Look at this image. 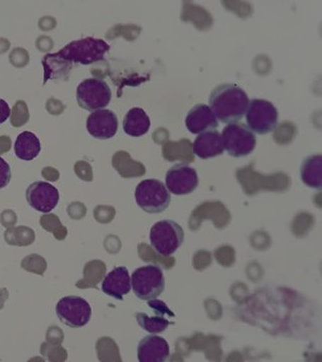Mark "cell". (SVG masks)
<instances>
[{"instance_id": "obj_11", "label": "cell", "mask_w": 322, "mask_h": 362, "mask_svg": "<svg viewBox=\"0 0 322 362\" xmlns=\"http://www.w3.org/2000/svg\"><path fill=\"white\" fill-rule=\"evenodd\" d=\"M25 197L30 207L42 214L51 213L59 201V190L45 181L32 183L26 189Z\"/></svg>"}, {"instance_id": "obj_27", "label": "cell", "mask_w": 322, "mask_h": 362, "mask_svg": "<svg viewBox=\"0 0 322 362\" xmlns=\"http://www.w3.org/2000/svg\"><path fill=\"white\" fill-rule=\"evenodd\" d=\"M8 49V42L6 40H0V52L6 51Z\"/></svg>"}, {"instance_id": "obj_25", "label": "cell", "mask_w": 322, "mask_h": 362, "mask_svg": "<svg viewBox=\"0 0 322 362\" xmlns=\"http://www.w3.org/2000/svg\"><path fill=\"white\" fill-rule=\"evenodd\" d=\"M11 108L4 100L0 99V124L6 122L11 117Z\"/></svg>"}, {"instance_id": "obj_4", "label": "cell", "mask_w": 322, "mask_h": 362, "mask_svg": "<svg viewBox=\"0 0 322 362\" xmlns=\"http://www.w3.org/2000/svg\"><path fill=\"white\" fill-rule=\"evenodd\" d=\"M135 201L145 213H163L171 204V197L168 188L159 180H142L136 187Z\"/></svg>"}, {"instance_id": "obj_17", "label": "cell", "mask_w": 322, "mask_h": 362, "mask_svg": "<svg viewBox=\"0 0 322 362\" xmlns=\"http://www.w3.org/2000/svg\"><path fill=\"white\" fill-rule=\"evenodd\" d=\"M225 151L222 134L218 131H207L195 138L193 152L200 159L214 158Z\"/></svg>"}, {"instance_id": "obj_18", "label": "cell", "mask_w": 322, "mask_h": 362, "mask_svg": "<svg viewBox=\"0 0 322 362\" xmlns=\"http://www.w3.org/2000/svg\"><path fill=\"white\" fill-rule=\"evenodd\" d=\"M150 128V119L146 112L139 107L130 109L124 117L123 130L131 137H142Z\"/></svg>"}, {"instance_id": "obj_12", "label": "cell", "mask_w": 322, "mask_h": 362, "mask_svg": "<svg viewBox=\"0 0 322 362\" xmlns=\"http://www.w3.org/2000/svg\"><path fill=\"white\" fill-rule=\"evenodd\" d=\"M150 308L154 309L156 312V316H149L147 314L139 313L135 314L136 321L139 324L140 327L143 330L147 331L150 334H159L168 329L171 322L168 320V317H176L173 312L168 308V305L161 300L154 299L147 302Z\"/></svg>"}, {"instance_id": "obj_10", "label": "cell", "mask_w": 322, "mask_h": 362, "mask_svg": "<svg viewBox=\"0 0 322 362\" xmlns=\"http://www.w3.org/2000/svg\"><path fill=\"white\" fill-rule=\"evenodd\" d=\"M166 187L168 192L176 195L192 194L199 185L197 170L187 162L174 164L166 176Z\"/></svg>"}, {"instance_id": "obj_20", "label": "cell", "mask_w": 322, "mask_h": 362, "mask_svg": "<svg viewBox=\"0 0 322 362\" xmlns=\"http://www.w3.org/2000/svg\"><path fill=\"white\" fill-rule=\"evenodd\" d=\"M322 156L321 154L310 156L303 160L300 175L306 187L321 190L322 187Z\"/></svg>"}, {"instance_id": "obj_22", "label": "cell", "mask_w": 322, "mask_h": 362, "mask_svg": "<svg viewBox=\"0 0 322 362\" xmlns=\"http://www.w3.org/2000/svg\"><path fill=\"white\" fill-rule=\"evenodd\" d=\"M30 118L28 114V106L23 101H18V103L14 105L13 109V114H11V124L14 127H21L25 125Z\"/></svg>"}, {"instance_id": "obj_16", "label": "cell", "mask_w": 322, "mask_h": 362, "mask_svg": "<svg viewBox=\"0 0 322 362\" xmlns=\"http://www.w3.org/2000/svg\"><path fill=\"white\" fill-rule=\"evenodd\" d=\"M102 291L117 300H123L131 291V277L126 267H117L102 282Z\"/></svg>"}, {"instance_id": "obj_24", "label": "cell", "mask_w": 322, "mask_h": 362, "mask_svg": "<svg viewBox=\"0 0 322 362\" xmlns=\"http://www.w3.org/2000/svg\"><path fill=\"white\" fill-rule=\"evenodd\" d=\"M11 61L16 66H23L28 64V57L25 49H14L11 54Z\"/></svg>"}, {"instance_id": "obj_2", "label": "cell", "mask_w": 322, "mask_h": 362, "mask_svg": "<svg viewBox=\"0 0 322 362\" xmlns=\"http://www.w3.org/2000/svg\"><path fill=\"white\" fill-rule=\"evenodd\" d=\"M109 51L110 45L105 40L95 39V37H86V39L74 40L57 54L71 65L75 63L88 66L103 61L105 54Z\"/></svg>"}, {"instance_id": "obj_21", "label": "cell", "mask_w": 322, "mask_h": 362, "mask_svg": "<svg viewBox=\"0 0 322 362\" xmlns=\"http://www.w3.org/2000/svg\"><path fill=\"white\" fill-rule=\"evenodd\" d=\"M42 64L45 70L44 85L47 84L49 80L68 78L69 73L73 68L71 64L62 59L57 52L45 54Z\"/></svg>"}, {"instance_id": "obj_1", "label": "cell", "mask_w": 322, "mask_h": 362, "mask_svg": "<svg viewBox=\"0 0 322 362\" xmlns=\"http://www.w3.org/2000/svg\"><path fill=\"white\" fill-rule=\"evenodd\" d=\"M249 98L242 88L235 84L217 86L209 95V108L222 123H237L244 117Z\"/></svg>"}, {"instance_id": "obj_3", "label": "cell", "mask_w": 322, "mask_h": 362, "mask_svg": "<svg viewBox=\"0 0 322 362\" xmlns=\"http://www.w3.org/2000/svg\"><path fill=\"white\" fill-rule=\"evenodd\" d=\"M131 289L143 301L157 299L166 289L163 271L156 265L136 269L131 276Z\"/></svg>"}, {"instance_id": "obj_19", "label": "cell", "mask_w": 322, "mask_h": 362, "mask_svg": "<svg viewBox=\"0 0 322 362\" xmlns=\"http://www.w3.org/2000/svg\"><path fill=\"white\" fill-rule=\"evenodd\" d=\"M42 145L38 136L30 131L21 133L14 144V152L21 160L30 161L39 156Z\"/></svg>"}, {"instance_id": "obj_15", "label": "cell", "mask_w": 322, "mask_h": 362, "mask_svg": "<svg viewBox=\"0 0 322 362\" xmlns=\"http://www.w3.org/2000/svg\"><path fill=\"white\" fill-rule=\"evenodd\" d=\"M185 126L192 134H202L213 131L219 126L218 119L206 104H197L188 111Z\"/></svg>"}, {"instance_id": "obj_7", "label": "cell", "mask_w": 322, "mask_h": 362, "mask_svg": "<svg viewBox=\"0 0 322 362\" xmlns=\"http://www.w3.org/2000/svg\"><path fill=\"white\" fill-rule=\"evenodd\" d=\"M224 148L229 156L241 158L251 154L256 147V136L247 126L241 123L226 125L222 133Z\"/></svg>"}, {"instance_id": "obj_23", "label": "cell", "mask_w": 322, "mask_h": 362, "mask_svg": "<svg viewBox=\"0 0 322 362\" xmlns=\"http://www.w3.org/2000/svg\"><path fill=\"white\" fill-rule=\"evenodd\" d=\"M11 180V169L9 164L0 157V189L8 185Z\"/></svg>"}, {"instance_id": "obj_26", "label": "cell", "mask_w": 322, "mask_h": 362, "mask_svg": "<svg viewBox=\"0 0 322 362\" xmlns=\"http://www.w3.org/2000/svg\"><path fill=\"white\" fill-rule=\"evenodd\" d=\"M11 148V139L8 137H0V153Z\"/></svg>"}, {"instance_id": "obj_8", "label": "cell", "mask_w": 322, "mask_h": 362, "mask_svg": "<svg viewBox=\"0 0 322 362\" xmlns=\"http://www.w3.org/2000/svg\"><path fill=\"white\" fill-rule=\"evenodd\" d=\"M111 98V89L101 78H87L81 82L77 88L79 106L87 111L95 112L104 109L108 106Z\"/></svg>"}, {"instance_id": "obj_14", "label": "cell", "mask_w": 322, "mask_h": 362, "mask_svg": "<svg viewBox=\"0 0 322 362\" xmlns=\"http://www.w3.org/2000/svg\"><path fill=\"white\" fill-rule=\"evenodd\" d=\"M169 356L168 342L159 335H147L138 344L137 357L140 362H164Z\"/></svg>"}, {"instance_id": "obj_9", "label": "cell", "mask_w": 322, "mask_h": 362, "mask_svg": "<svg viewBox=\"0 0 322 362\" xmlns=\"http://www.w3.org/2000/svg\"><path fill=\"white\" fill-rule=\"evenodd\" d=\"M56 313L61 322L68 327L82 328L89 323L92 308L84 298L71 295L59 300Z\"/></svg>"}, {"instance_id": "obj_13", "label": "cell", "mask_w": 322, "mask_h": 362, "mask_svg": "<svg viewBox=\"0 0 322 362\" xmlns=\"http://www.w3.org/2000/svg\"><path fill=\"white\" fill-rule=\"evenodd\" d=\"M87 130L96 139H110L118 131V118L113 111L107 109L92 112L87 119Z\"/></svg>"}, {"instance_id": "obj_6", "label": "cell", "mask_w": 322, "mask_h": 362, "mask_svg": "<svg viewBox=\"0 0 322 362\" xmlns=\"http://www.w3.org/2000/svg\"><path fill=\"white\" fill-rule=\"evenodd\" d=\"M247 127L258 135L273 132L278 125V111L271 102L252 99L246 111Z\"/></svg>"}, {"instance_id": "obj_5", "label": "cell", "mask_w": 322, "mask_h": 362, "mask_svg": "<svg viewBox=\"0 0 322 362\" xmlns=\"http://www.w3.org/2000/svg\"><path fill=\"white\" fill-rule=\"evenodd\" d=\"M149 238L150 244L157 254L169 257L173 256L183 245L185 232L176 221L162 220L152 226Z\"/></svg>"}]
</instances>
